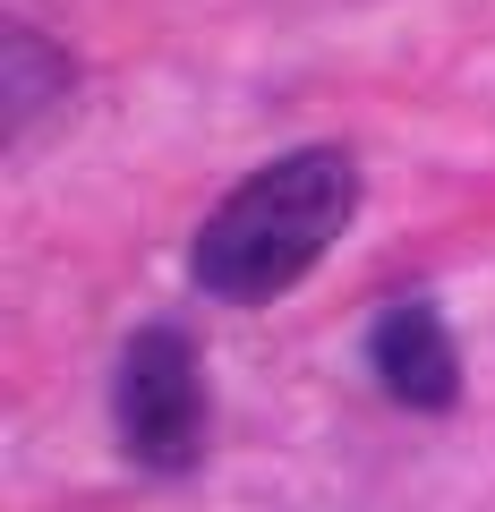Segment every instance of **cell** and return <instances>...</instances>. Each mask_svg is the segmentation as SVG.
Segmentation results:
<instances>
[{
    "label": "cell",
    "mask_w": 495,
    "mask_h": 512,
    "mask_svg": "<svg viewBox=\"0 0 495 512\" xmlns=\"http://www.w3.org/2000/svg\"><path fill=\"white\" fill-rule=\"evenodd\" d=\"M359 214V163L342 146H299L282 163L248 171L214 214L197 222V248H188V274L205 299L222 308H257L282 299L291 282H308V265L350 231Z\"/></svg>",
    "instance_id": "obj_1"
},
{
    "label": "cell",
    "mask_w": 495,
    "mask_h": 512,
    "mask_svg": "<svg viewBox=\"0 0 495 512\" xmlns=\"http://www.w3.org/2000/svg\"><path fill=\"white\" fill-rule=\"evenodd\" d=\"M367 367L402 410H453L461 402V359H453V333L427 299H393L367 333Z\"/></svg>",
    "instance_id": "obj_3"
},
{
    "label": "cell",
    "mask_w": 495,
    "mask_h": 512,
    "mask_svg": "<svg viewBox=\"0 0 495 512\" xmlns=\"http://www.w3.org/2000/svg\"><path fill=\"white\" fill-rule=\"evenodd\" d=\"M52 103H69V60L43 52L35 26H9V35H0V120H9V146H18L26 120L52 111Z\"/></svg>",
    "instance_id": "obj_4"
},
{
    "label": "cell",
    "mask_w": 495,
    "mask_h": 512,
    "mask_svg": "<svg viewBox=\"0 0 495 512\" xmlns=\"http://www.w3.org/2000/svg\"><path fill=\"white\" fill-rule=\"evenodd\" d=\"M111 410H120V444H129L137 470H188L205 453V376L188 333L146 325L120 350V384H111Z\"/></svg>",
    "instance_id": "obj_2"
}]
</instances>
